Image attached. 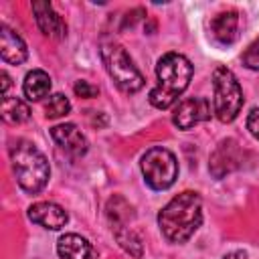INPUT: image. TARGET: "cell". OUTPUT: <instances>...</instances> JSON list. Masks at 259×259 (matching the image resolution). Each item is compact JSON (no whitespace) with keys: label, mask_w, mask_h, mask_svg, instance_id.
I'll return each mask as SVG.
<instances>
[{"label":"cell","mask_w":259,"mask_h":259,"mask_svg":"<svg viewBox=\"0 0 259 259\" xmlns=\"http://www.w3.org/2000/svg\"><path fill=\"white\" fill-rule=\"evenodd\" d=\"M202 223V200L196 192L176 194L158 214V227L170 243L188 241Z\"/></svg>","instance_id":"1"},{"label":"cell","mask_w":259,"mask_h":259,"mask_svg":"<svg viewBox=\"0 0 259 259\" xmlns=\"http://www.w3.org/2000/svg\"><path fill=\"white\" fill-rule=\"evenodd\" d=\"M158 83L150 91V103L158 109H168L186 91L192 79V63L180 53H166L156 65Z\"/></svg>","instance_id":"2"},{"label":"cell","mask_w":259,"mask_h":259,"mask_svg":"<svg viewBox=\"0 0 259 259\" xmlns=\"http://www.w3.org/2000/svg\"><path fill=\"white\" fill-rule=\"evenodd\" d=\"M10 160L16 180L24 192L36 194L47 186L51 168L45 154L34 144L26 140H16L10 146Z\"/></svg>","instance_id":"3"},{"label":"cell","mask_w":259,"mask_h":259,"mask_svg":"<svg viewBox=\"0 0 259 259\" xmlns=\"http://www.w3.org/2000/svg\"><path fill=\"white\" fill-rule=\"evenodd\" d=\"M101 59L105 65V71L121 89L123 93H136L144 87V75L134 65L127 51L117 42H105L101 47Z\"/></svg>","instance_id":"4"},{"label":"cell","mask_w":259,"mask_h":259,"mask_svg":"<svg viewBox=\"0 0 259 259\" xmlns=\"http://www.w3.org/2000/svg\"><path fill=\"white\" fill-rule=\"evenodd\" d=\"M212 89H214V99H212L214 115L223 123L233 121L243 107V89L235 73L227 67H217L212 73Z\"/></svg>","instance_id":"5"},{"label":"cell","mask_w":259,"mask_h":259,"mask_svg":"<svg viewBox=\"0 0 259 259\" xmlns=\"http://www.w3.org/2000/svg\"><path fill=\"white\" fill-rule=\"evenodd\" d=\"M140 166H142L144 180H146V184L152 190H166L178 178V162H176V156L170 150L162 148V146L150 148L142 156Z\"/></svg>","instance_id":"6"},{"label":"cell","mask_w":259,"mask_h":259,"mask_svg":"<svg viewBox=\"0 0 259 259\" xmlns=\"http://www.w3.org/2000/svg\"><path fill=\"white\" fill-rule=\"evenodd\" d=\"M210 119V103L204 97H188L182 99L172 113V121L180 130H190L196 123Z\"/></svg>","instance_id":"7"},{"label":"cell","mask_w":259,"mask_h":259,"mask_svg":"<svg viewBox=\"0 0 259 259\" xmlns=\"http://www.w3.org/2000/svg\"><path fill=\"white\" fill-rule=\"evenodd\" d=\"M241 162H243V152H241L239 144L229 138V140H223L217 146V150L210 154L208 168H210V174L214 178H223L225 174H229L235 168H239Z\"/></svg>","instance_id":"8"},{"label":"cell","mask_w":259,"mask_h":259,"mask_svg":"<svg viewBox=\"0 0 259 259\" xmlns=\"http://www.w3.org/2000/svg\"><path fill=\"white\" fill-rule=\"evenodd\" d=\"M55 144L73 158H81L87 152V140L75 123H61L51 130Z\"/></svg>","instance_id":"9"},{"label":"cell","mask_w":259,"mask_h":259,"mask_svg":"<svg viewBox=\"0 0 259 259\" xmlns=\"http://www.w3.org/2000/svg\"><path fill=\"white\" fill-rule=\"evenodd\" d=\"M32 12H34V20H36L42 34H47L51 38H65L67 36L65 20L53 10V6L49 2H42V0L32 2Z\"/></svg>","instance_id":"10"},{"label":"cell","mask_w":259,"mask_h":259,"mask_svg":"<svg viewBox=\"0 0 259 259\" xmlns=\"http://www.w3.org/2000/svg\"><path fill=\"white\" fill-rule=\"evenodd\" d=\"M28 219L45 229H51V231H57L61 227L67 225L69 221V214L63 206L55 204V202H49V200H42V202H34L30 208H28Z\"/></svg>","instance_id":"11"},{"label":"cell","mask_w":259,"mask_h":259,"mask_svg":"<svg viewBox=\"0 0 259 259\" xmlns=\"http://www.w3.org/2000/svg\"><path fill=\"white\" fill-rule=\"evenodd\" d=\"M0 57L4 63L10 65H20L28 57V49L24 40L6 24L0 26Z\"/></svg>","instance_id":"12"},{"label":"cell","mask_w":259,"mask_h":259,"mask_svg":"<svg viewBox=\"0 0 259 259\" xmlns=\"http://www.w3.org/2000/svg\"><path fill=\"white\" fill-rule=\"evenodd\" d=\"M237 30H239V16L235 10H225L219 12L210 20V34L219 45H233L237 40Z\"/></svg>","instance_id":"13"},{"label":"cell","mask_w":259,"mask_h":259,"mask_svg":"<svg viewBox=\"0 0 259 259\" xmlns=\"http://www.w3.org/2000/svg\"><path fill=\"white\" fill-rule=\"evenodd\" d=\"M57 253L61 259H93L95 257L93 245L77 233L63 235L57 243Z\"/></svg>","instance_id":"14"},{"label":"cell","mask_w":259,"mask_h":259,"mask_svg":"<svg viewBox=\"0 0 259 259\" xmlns=\"http://www.w3.org/2000/svg\"><path fill=\"white\" fill-rule=\"evenodd\" d=\"M51 91V77L49 73H45L42 69H34L30 73H26L24 83H22V93L28 101H40L42 97H47Z\"/></svg>","instance_id":"15"},{"label":"cell","mask_w":259,"mask_h":259,"mask_svg":"<svg viewBox=\"0 0 259 259\" xmlns=\"http://www.w3.org/2000/svg\"><path fill=\"white\" fill-rule=\"evenodd\" d=\"M28 117H30V109L22 99L10 97V95L2 97V119L6 123H12V125L24 123Z\"/></svg>","instance_id":"16"},{"label":"cell","mask_w":259,"mask_h":259,"mask_svg":"<svg viewBox=\"0 0 259 259\" xmlns=\"http://www.w3.org/2000/svg\"><path fill=\"white\" fill-rule=\"evenodd\" d=\"M113 235L117 239V243L121 245L123 251H127L130 255H134L136 259L142 257V241L136 237V233H132L125 225H113Z\"/></svg>","instance_id":"17"},{"label":"cell","mask_w":259,"mask_h":259,"mask_svg":"<svg viewBox=\"0 0 259 259\" xmlns=\"http://www.w3.org/2000/svg\"><path fill=\"white\" fill-rule=\"evenodd\" d=\"M71 111V103L63 93H53L49 95V99L45 101V115L55 119V117H63Z\"/></svg>","instance_id":"18"},{"label":"cell","mask_w":259,"mask_h":259,"mask_svg":"<svg viewBox=\"0 0 259 259\" xmlns=\"http://www.w3.org/2000/svg\"><path fill=\"white\" fill-rule=\"evenodd\" d=\"M243 65L247 69H253V71H259V38L253 40L247 51L243 53Z\"/></svg>","instance_id":"19"},{"label":"cell","mask_w":259,"mask_h":259,"mask_svg":"<svg viewBox=\"0 0 259 259\" xmlns=\"http://www.w3.org/2000/svg\"><path fill=\"white\" fill-rule=\"evenodd\" d=\"M73 89H75V95H79V97H85V99H91V97H95V95L99 93V89H97L95 85H91L89 81H85V79L77 81Z\"/></svg>","instance_id":"20"},{"label":"cell","mask_w":259,"mask_h":259,"mask_svg":"<svg viewBox=\"0 0 259 259\" xmlns=\"http://www.w3.org/2000/svg\"><path fill=\"white\" fill-rule=\"evenodd\" d=\"M247 130L255 140H259V107H255L247 117Z\"/></svg>","instance_id":"21"},{"label":"cell","mask_w":259,"mask_h":259,"mask_svg":"<svg viewBox=\"0 0 259 259\" xmlns=\"http://www.w3.org/2000/svg\"><path fill=\"white\" fill-rule=\"evenodd\" d=\"M142 16H144V10H142V8H134L132 12L125 14V18H123V26H134V22H136L138 18H142Z\"/></svg>","instance_id":"22"},{"label":"cell","mask_w":259,"mask_h":259,"mask_svg":"<svg viewBox=\"0 0 259 259\" xmlns=\"http://www.w3.org/2000/svg\"><path fill=\"white\" fill-rule=\"evenodd\" d=\"M0 77H2V95H8V87H10V77H8V73H6V71H2V73H0Z\"/></svg>","instance_id":"23"},{"label":"cell","mask_w":259,"mask_h":259,"mask_svg":"<svg viewBox=\"0 0 259 259\" xmlns=\"http://www.w3.org/2000/svg\"><path fill=\"white\" fill-rule=\"evenodd\" d=\"M223 259H247V253H245V251H231V253H227Z\"/></svg>","instance_id":"24"}]
</instances>
